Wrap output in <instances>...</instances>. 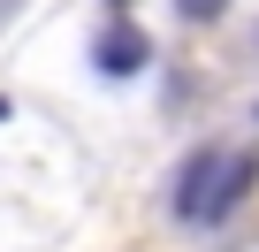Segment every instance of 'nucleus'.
Wrapping results in <instances>:
<instances>
[{
    "instance_id": "2",
    "label": "nucleus",
    "mask_w": 259,
    "mask_h": 252,
    "mask_svg": "<svg viewBox=\"0 0 259 252\" xmlns=\"http://www.w3.org/2000/svg\"><path fill=\"white\" fill-rule=\"evenodd\" d=\"M145 54H153V46H145V31H138V23H122V16L107 23V39H99V69H107V77H138V69H145Z\"/></svg>"
},
{
    "instance_id": "3",
    "label": "nucleus",
    "mask_w": 259,
    "mask_h": 252,
    "mask_svg": "<svg viewBox=\"0 0 259 252\" xmlns=\"http://www.w3.org/2000/svg\"><path fill=\"white\" fill-rule=\"evenodd\" d=\"M176 8H183V23H213V16L229 8V0H176Z\"/></svg>"
},
{
    "instance_id": "1",
    "label": "nucleus",
    "mask_w": 259,
    "mask_h": 252,
    "mask_svg": "<svg viewBox=\"0 0 259 252\" xmlns=\"http://www.w3.org/2000/svg\"><path fill=\"white\" fill-rule=\"evenodd\" d=\"M251 184H259V153L251 146H198L183 161V176H176V214L206 229V222L236 214Z\"/></svg>"
},
{
    "instance_id": "4",
    "label": "nucleus",
    "mask_w": 259,
    "mask_h": 252,
    "mask_svg": "<svg viewBox=\"0 0 259 252\" xmlns=\"http://www.w3.org/2000/svg\"><path fill=\"white\" fill-rule=\"evenodd\" d=\"M244 252H259V237H244Z\"/></svg>"
},
{
    "instance_id": "6",
    "label": "nucleus",
    "mask_w": 259,
    "mask_h": 252,
    "mask_svg": "<svg viewBox=\"0 0 259 252\" xmlns=\"http://www.w3.org/2000/svg\"><path fill=\"white\" fill-rule=\"evenodd\" d=\"M114 8H122V0H114Z\"/></svg>"
},
{
    "instance_id": "5",
    "label": "nucleus",
    "mask_w": 259,
    "mask_h": 252,
    "mask_svg": "<svg viewBox=\"0 0 259 252\" xmlns=\"http://www.w3.org/2000/svg\"><path fill=\"white\" fill-rule=\"evenodd\" d=\"M0 115H8V99H0Z\"/></svg>"
}]
</instances>
